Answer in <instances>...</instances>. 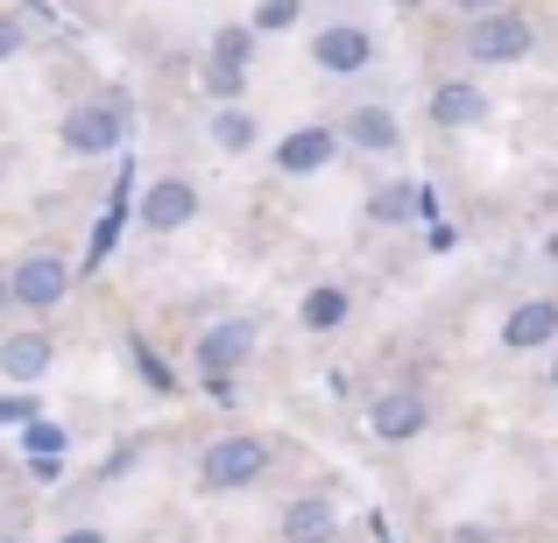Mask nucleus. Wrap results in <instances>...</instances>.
Listing matches in <instances>:
<instances>
[{"label": "nucleus", "mask_w": 558, "mask_h": 543, "mask_svg": "<svg viewBox=\"0 0 558 543\" xmlns=\"http://www.w3.org/2000/svg\"><path fill=\"white\" fill-rule=\"evenodd\" d=\"M262 473H269V445H262V437H247V431L213 437V445H205V459H198V488L205 494H241V488H255Z\"/></svg>", "instance_id": "obj_1"}, {"label": "nucleus", "mask_w": 558, "mask_h": 543, "mask_svg": "<svg viewBox=\"0 0 558 543\" xmlns=\"http://www.w3.org/2000/svg\"><path fill=\"white\" fill-rule=\"evenodd\" d=\"M531 14H517V8H495V14H466V36H460V50H466V64H517V57H531Z\"/></svg>", "instance_id": "obj_2"}, {"label": "nucleus", "mask_w": 558, "mask_h": 543, "mask_svg": "<svg viewBox=\"0 0 558 543\" xmlns=\"http://www.w3.org/2000/svg\"><path fill=\"white\" fill-rule=\"evenodd\" d=\"M57 141L71 156H113L128 141V99H85L57 121Z\"/></svg>", "instance_id": "obj_3"}, {"label": "nucleus", "mask_w": 558, "mask_h": 543, "mask_svg": "<svg viewBox=\"0 0 558 543\" xmlns=\"http://www.w3.org/2000/svg\"><path fill=\"white\" fill-rule=\"evenodd\" d=\"M8 275H14V304H22V311H57V304L71 297V261L64 255H43V247H36V255H22Z\"/></svg>", "instance_id": "obj_4"}, {"label": "nucleus", "mask_w": 558, "mask_h": 543, "mask_svg": "<svg viewBox=\"0 0 558 543\" xmlns=\"http://www.w3.org/2000/svg\"><path fill=\"white\" fill-rule=\"evenodd\" d=\"M312 64L332 71V78H354V71L375 64V36L361 22H332V28H318V36H312Z\"/></svg>", "instance_id": "obj_5"}, {"label": "nucleus", "mask_w": 558, "mask_h": 543, "mask_svg": "<svg viewBox=\"0 0 558 543\" xmlns=\"http://www.w3.org/2000/svg\"><path fill=\"white\" fill-rule=\"evenodd\" d=\"M247 360H255V325H247V318H219V325L198 340V367H205V381H233Z\"/></svg>", "instance_id": "obj_6"}, {"label": "nucleus", "mask_w": 558, "mask_h": 543, "mask_svg": "<svg viewBox=\"0 0 558 543\" xmlns=\"http://www.w3.org/2000/svg\"><path fill=\"white\" fill-rule=\"evenodd\" d=\"M332 156H340V127H290V135L276 141V170H283V177H318Z\"/></svg>", "instance_id": "obj_7"}, {"label": "nucleus", "mask_w": 558, "mask_h": 543, "mask_svg": "<svg viewBox=\"0 0 558 543\" xmlns=\"http://www.w3.org/2000/svg\"><path fill=\"white\" fill-rule=\"evenodd\" d=\"M340 141L361 149V156H396V149H403V121H396V107H375V99H368V107H354L340 121Z\"/></svg>", "instance_id": "obj_8"}, {"label": "nucleus", "mask_w": 558, "mask_h": 543, "mask_svg": "<svg viewBox=\"0 0 558 543\" xmlns=\"http://www.w3.org/2000/svg\"><path fill=\"white\" fill-rule=\"evenodd\" d=\"M198 219V184L191 177H156L149 184V198H142V226L149 233H178Z\"/></svg>", "instance_id": "obj_9"}, {"label": "nucleus", "mask_w": 558, "mask_h": 543, "mask_svg": "<svg viewBox=\"0 0 558 543\" xmlns=\"http://www.w3.org/2000/svg\"><path fill=\"white\" fill-rule=\"evenodd\" d=\"M424 423H432V409H424V395H417V388H389V395H375V409H368V431H375V437H389V445L417 437Z\"/></svg>", "instance_id": "obj_10"}, {"label": "nucleus", "mask_w": 558, "mask_h": 543, "mask_svg": "<svg viewBox=\"0 0 558 543\" xmlns=\"http://www.w3.org/2000/svg\"><path fill=\"white\" fill-rule=\"evenodd\" d=\"M558 340V304L551 297H523L517 311L502 318V346L509 354H537V346Z\"/></svg>", "instance_id": "obj_11"}, {"label": "nucleus", "mask_w": 558, "mask_h": 543, "mask_svg": "<svg viewBox=\"0 0 558 543\" xmlns=\"http://www.w3.org/2000/svg\"><path fill=\"white\" fill-rule=\"evenodd\" d=\"M481 121H488V92H481L474 78H446L432 92V127L460 135V127H481Z\"/></svg>", "instance_id": "obj_12"}, {"label": "nucleus", "mask_w": 558, "mask_h": 543, "mask_svg": "<svg viewBox=\"0 0 558 543\" xmlns=\"http://www.w3.org/2000/svg\"><path fill=\"white\" fill-rule=\"evenodd\" d=\"M283 543H340V508L326 494H298L283 508Z\"/></svg>", "instance_id": "obj_13"}, {"label": "nucleus", "mask_w": 558, "mask_h": 543, "mask_svg": "<svg viewBox=\"0 0 558 543\" xmlns=\"http://www.w3.org/2000/svg\"><path fill=\"white\" fill-rule=\"evenodd\" d=\"M50 360H57L50 332H14V340L0 346V374H8V381H43V374H50Z\"/></svg>", "instance_id": "obj_14"}, {"label": "nucleus", "mask_w": 558, "mask_h": 543, "mask_svg": "<svg viewBox=\"0 0 558 543\" xmlns=\"http://www.w3.org/2000/svg\"><path fill=\"white\" fill-rule=\"evenodd\" d=\"M417 205H424V190L410 177H381L368 190V219H375V226H403V219H417Z\"/></svg>", "instance_id": "obj_15"}, {"label": "nucleus", "mask_w": 558, "mask_h": 543, "mask_svg": "<svg viewBox=\"0 0 558 543\" xmlns=\"http://www.w3.org/2000/svg\"><path fill=\"white\" fill-rule=\"evenodd\" d=\"M347 311H354V297H347L340 283H318L312 297H304V325H312V332H340Z\"/></svg>", "instance_id": "obj_16"}, {"label": "nucleus", "mask_w": 558, "mask_h": 543, "mask_svg": "<svg viewBox=\"0 0 558 543\" xmlns=\"http://www.w3.org/2000/svg\"><path fill=\"white\" fill-rule=\"evenodd\" d=\"M213 141H219L227 156H247V149H255V113H247L241 99H233V107H219V113H213Z\"/></svg>", "instance_id": "obj_17"}, {"label": "nucleus", "mask_w": 558, "mask_h": 543, "mask_svg": "<svg viewBox=\"0 0 558 543\" xmlns=\"http://www.w3.org/2000/svg\"><path fill=\"white\" fill-rule=\"evenodd\" d=\"M298 14H304V0H262V8L247 14V28H255V36H283V28H298Z\"/></svg>", "instance_id": "obj_18"}, {"label": "nucleus", "mask_w": 558, "mask_h": 543, "mask_svg": "<svg viewBox=\"0 0 558 543\" xmlns=\"http://www.w3.org/2000/svg\"><path fill=\"white\" fill-rule=\"evenodd\" d=\"M241 85H247L241 64H219V57H205V92H213L219 107H233V99H241Z\"/></svg>", "instance_id": "obj_19"}, {"label": "nucleus", "mask_w": 558, "mask_h": 543, "mask_svg": "<svg viewBox=\"0 0 558 543\" xmlns=\"http://www.w3.org/2000/svg\"><path fill=\"white\" fill-rule=\"evenodd\" d=\"M213 57L247 71V57H255V28H219V36H213Z\"/></svg>", "instance_id": "obj_20"}, {"label": "nucleus", "mask_w": 558, "mask_h": 543, "mask_svg": "<svg viewBox=\"0 0 558 543\" xmlns=\"http://www.w3.org/2000/svg\"><path fill=\"white\" fill-rule=\"evenodd\" d=\"M28 452H36V459L64 452V431H57V423H28Z\"/></svg>", "instance_id": "obj_21"}, {"label": "nucleus", "mask_w": 558, "mask_h": 543, "mask_svg": "<svg viewBox=\"0 0 558 543\" xmlns=\"http://www.w3.org/2000/svg\"><path fill=\"white\" fill-rule=\"evenodd\" d=\"M28 42V28H22V14H0V64H8L14 50Z\"/></svg>", "instance_id": "obj_22"}, {"label": "nucleus", "mask_w": 558, "mask_h": 543, "mask_svg": "<svg viewBox=\"0 0 558 543\" xmlns=\"http://www.w3.org/2000/svg\"><path fill=\"white\" fill-rule=\"evenodd\" d=\"M0 423H36V403L28 395H0Z\"/></svg>", "instance_id": "obj_23"}, {"label": "nucleus", "mask_w": 558, "mask_h": 543, "mask_svg": "<svg viewBox=\"0 0 558 543\" xmlns=\"http://www.w3.org/2000/svg\"><path fill=\"white\" fill-rule=\"evenodd\" d=\"M460 14H495V8H509V0H452Z\"/></svg>", "instance_id": "obj_24"}, {"label": "nucleus", "mask_w": 558, "mask_h": 543, "mask_svg": "<svg viewBox=\"0 0 558 543\" xmlns=\"http://www.w3.org/2000/svg\"><path fill=\"white\" fill-rule=\"evenodd\" d=\"M57 543H107V530H64Z\"/></svg>", "instance_id": "obj_25"}, {"label": "nucleus", "mask_w": 558, "mask_h": 543, "mask_svg": "<svg viewBox=\"0 0 558 543\" xmlns=\"http://www.w3.org/2000/svg\"><path fill=\"white\" fill-rule=\"evenodd\" d=\"M8 304H14V275L0 269V311H8Z\"/></svg>", "instance_id": "obj_26"}, {"label": "nucleus", "mask_w": 558, "mask_h": 543, "mask_svg": "<svg viewBox=\"0 0 558 543\" xmlns=\"http://www.w3.org/2000/svg\"><path fill=\"white\" fill-rule=\"evenodd\" d=\"M551 388H558V354H551Z\"/></svg>", "instance_id": "obj_27"}, {"label": "nucleus", "mask_w": 558, "mask_h": 543, "mask_svg": "<svg viewBox=\"0 0 558 543\" xmlns=\"http://www.w3.org/2000/svg\"><path fill=\"white\" fill-rule=\"evenodd\" d=\"M396 8H424V0H396Z\"/></svg>", "instance_id": "obj_28"}, {"label": "nucleus", "mask_w": 558, "mask_h": 543, "mask_svg": "<svg viewBox=\"0 0 558 543\" xmlns=\"http://www.w3.org/2000/svg\"><path fill=\"white\" fill-rule=\"evenodd\" d=\"M551 255H558V233H551Z\"/></svg>", "instance_id": "obj_29"}, {"label": "nucleus", "mask_w": 558, "mask_h": 543, "mask_svg": "<svg viewBox=\"0 0 558 543\" xmlns=\"http://www.w3.org/2000/svg\"><path fill=\"white\" fill-rule=\"evenodd\" d=\"M0 543H22V536H0Z\"/></svg>", "instance_id": "obj_30"}, {"label": "nucleus", "mask_w": 558, "mask_h": 543, "mask_svg": "<svg viewBox=\"0 0 558 543\" xmlns=\"http://www.w3.org/2000/svg\"><path fill=\"white\" fill-rule=\"evenodd\" d=\"M0 473H8V459H0Z\"/></svg>", "instance_id": "obj_31"}]
</instances>
